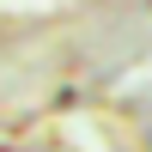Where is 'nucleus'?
<instances>
[{
  "instance_id": "obj_1",
  "label": "nucleus",
  "mask_w": 152,
  "mask_h": 152,
  "mask_svg": "<svg viewBox=\"0 0 152 152\" xmlns=\"http://www.w3.org/2000/svg\"><path fill=\"white\" fill-rule=\"evenodd\" d=\"M146 152H152V128H146Z\"/></svg>"
}]
</instances>
